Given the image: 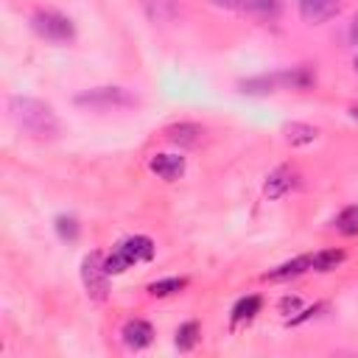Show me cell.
<instances>
[{
    "instance_id": "9c48e42d",
    "label": "cell",
    "mask_w": 358,
    "mask_h": 358,
    "mask_svg": "<svg viewBox=\"0 0 358 358\" xmlns=\"http://www.w3.org/2000/svg\"><path fill=\"white\" fill-rule=\"evenodd\" d=\"M280 76L277 70L274 73H257V76H249V78H241L238 81V92L241 95H249V98H266V95H274L280 92Z\"/></svg>"
},
{
    "instance_id": "7c38bea8",
    "label": "cell",
    "mask_w": 358,
    "mask_h": 358,
    "mask_svg": "<svg viewBox=\"0 0 358 358\" xmlns=\"http://www.w3.org/2000/svg\"><path fill=\"white\" fill-rule=\"evenodd\" d=\"M305 271H310V255H296V257H291V260H285V263L268 268V271L263 274V280H266V282H288V280L302 277Z\"/></svg>"
},
{
    "instance_id": "277c9868",
    "label": "cell",
    "mask_w": 358,
    "mask_h": 358,
    "mask_svg": "<svg viewBox=\"0 0 358 358\" xmlns=\"http://www.w3.org/2000/svg\"><path fill=\"white\" fill-rule=\"evenodd\" d=\"M109 271L103 263V252L92 249L81 257V285L92 302H106L109 296Z\"/></svg>"
},
{
    "instance_id": "8fae6325",
    "label": "cell",
    "mask_w": 358,
    "mask_h": 358,
    "mask_svg": "<svg viewBox=\"0 0 358 358\" xmlns=\"http://www.w3.org/2000/svg\"><path fill=\"white\" fill-rule=\"evenodd\" d=\"M201 134H204V129H201L199 123H193V120H179V123H171V126L165 129V140H168L171 145H176L179 151L199 145V143H201Z\"/></svg>"
},
{
    "instance_id": "e0dca14e",
    "label": "cell",
    "mask_w": 358,
    "mask_h": 358,
    "mask_svg": "<svg viewBox=\"0 0 358 358\" xmlns=\"http://www.w3.org/2000/svg\"><path fill=\"white\" fill-rule=\"evenodd\" d=\"M344 260H347L344 249H319L316 255H310V271L327 274V271H336Z\"/></svg>"
},
{
    "instance_id": "ac0fdd59",
    "label": "cell",
    "mask_w": 358,
    "mask_h": 358,
    "mask_svg": "<svg viewBox=\"0 0 358 358\" xmlns=\"http://www.w3.org/2000/svg\"><path fill=\"white\" fill-rule=\"evenodd\" d=\"M201 341V327H199V322H182L179 327H176V333H173V347L179 350V352H190V350H196V344Z\"/></svg>"
},
{
    "instance_id": "4fadbf2b",
    "label": "cell",
    "mask_w": 358,
    "mask_h": 358,
    "mask_svg": "<svg viewBox=\"0 0 358 358\" xmlns=\"http://www.w3.org/2000/svg\"><path fill=\"white\" fill-rule=\"evenodd\" d=\"M277 76H280L282 90H310L316 84V67H310V64L282 67V70H277Z\"/></svg>"
},
{
    "instance_id": "ba28073f",
    "label": "cell",
    "mask_w": 358,
    "mask_h": 358,
    "mask_svg": "<svg viewBox=\"0 0 358 358\" xmlns=\"http://www.w3.org/2000/svg\"><path fill=\"white\" fill-rule=\"evenodd\" d=\"M154 324L148 322V319H140V316H134V319H126L123 322V327H120V341L129 347V350H145V347H151V341H154Z\"/></svg>"
},
{
    "instance_id": "30bf717a",
    "label": "cell",
    "mask_w": 358,
    "mask_h": 358,
    "mask_svg": "<svg viewBox=\"0 0 358 358\" xmlns=\"http://www.w3.org/2000/svg\"><path fill=\"white\" fill-rule=\"evenodd\" d=\"M115 246L123 252V257H126L131 266L154 260V252H157V246H154V241H151L148 235H129V238H123V241L115 243Z\"/></svg>"
},
{
    "instance_id": "cb8c5ba5",
    "label": "cell",
    "mask_w": 358,
    "mask_h": 358,
    "mask_svg": "<svg viewBox=\"0 0 358 358\" xmlns=\"http://www.w3.org/2000/svg\"><path fill=\"white\" fill-rule=\"evenodd\" d=\"M347 39H350V45H358V11H355V14H352V20H350Z\"/></svg>"
},
{
    "instance_id": "9a60e30c",
    "label": "cell",
    "mask_w": 358,
    "mask_h": 358,
    "mask_svg": "<svg viewBox=\"0 0 358 358\" xmlns=\"http://www.w3.org/2000/svg\"><path fill=\"white\" fill-rule=\"evenodd\" d=\"M282 137L291 148H302V145H310L319 137V129L313 123H305V120H291V123L282 126Z\"/></svg>"
},
{
    "instance_id": "ffe728a7",
    "label": "cell",
    "mask_w": 358,
    "mask_h": 358,
    "mask_svg": "<svg viewBox=\"0 0 358 358\" xmlns=\"http://www.w3.org/2000/svg\"><path fill=\"white\" fill-rule=\"evenodd\" d=\"M185 285H187V277H162V280L148 282L145 291H148V296H154V299H165V296L179 294Z\"/></svg>"
},
{
    "instance_id": "6da1fadb",
    "label": "cell",
    "mask_w": 358,
    "mask_h": 358,
    "mask_svg": "<svg viewBox=\"0 0 358 358\" xmlns=\"http://www.w3.org/2000/svg\"><path fill=\"white\" fill-rule=\"evenodd\" d=\"M8 115L17 123V129L34 140H53L62 131V123L50 103L31 95H11L8 98Z\"/></svg>"
},
{
    "instance_id": "8992f818",
    "label": "cell",
    "mask_w": 358,
    "mask_h": 358,
    "mask_svg": "<svg viewBox=\"0 0 358 358\" xmlns=\"http://www.w3.org/2000/svg\"><path fill=\"white\" fill-rule=\"evenodd\" d=\"M347 0H296V11L308 25H324L341 14Z\"/></svg>"
},
{
    "instance_id": "d4e9b609",
    "label": "cell",
    "mask_w": 358,
    "mask_h": 358,
    "mask_svg": "<svg viewBox=\"0 0 358 358\" xmlns=\"http://www.w3.org/2000/svg\"><path fill=\"white\" fill-rule=\"evenodd\" d=\"M210 3L218 6V8H227V11H229V8H241L243 0H210Z\"/></svg>"
},
{
    "instance_id": "7402d4cb",
    "label": "cell",
    "mask_w": 358,
    "mask_h": 358,
    "mask_svg": "<svg viewBox=\"0 0 358 358\" xmlns=\"http://www.w3.org/2000/svg\"><path fill=\"white\" fill-rule=\"evenodd\" d=\"M324 308H327L324 302H316V305H310V308H302L299 313H294V316H288V319H285V327H296V324H302V322H308V319L319 316V310H324Z\"/></svg>"
},
{
    "instance_id": "d6986e66",
    "label": "cell",
    "mask_w": 358,
    "mask_h": 358,
    "mask_svg": "<svg viewBox=\"0 0 358 358\" xmlns=\"http://www.w3.org/2000/svg\"><path fill=\"white\" fill-rule=\"evenodd\" d=\"M53 229H56V235H59L62 243H76V241L81 238V224H78V218H76V215H67V213H62V215L53 218Z\"/></svg>"
},
{
    "instance_id": "603a6c76",
    "label": "cell",
    "mask_w": 358,
    "mask_h": 358,
    "mask_svg": "<svg viewBox=\"0 0 358 358\" xmlns=\"http://www.w3.org/2000/svg\"><path fill=\"white\" fill-rule=\"evenodd\" d=\"M299 310H302V299L299 296H291L288 294V296L280 299V313H285V319L294 316V313H299Z\"/></svg>"
},
{
    "instance_id": "5b68a950",
    "label": "cell",
    "mask_w": 358,
    "mask_h": 358,
    "mask_svg": "<svg viewBox=\"0 0 358 358\" xmlns=\"http://www.w3.org/2000/svg\"><path fill=\"white\" fill-rule=\"evenodd\" d=\"M299 171L294 165H277L268 171L266 182H263V196L268 201H277V199H285L288 193H294L299 187Z\"/></svg>"
},
{
    "instance_id": "3957f363",
    "label": "cell",
    "mask_w": 358,
    "mask_h": 358,
    "mask_svg": "<svg viewBox=\"0 0 358 358\" xmlns=\"http://www.w3.org/2000/svg\"><path fill=\"white\" fill-rule=\"evenodd\" d=\"M31 28L39 39L50 45H70L76 39V22L59 8H36L31 14Z\"/></svg>"
},
{
    "instance_id": "484cf974",
    "label": "cell",
    "mask_w": 358,
    "mask_h": 358,
    "mask_svg": "<svg viewBox=\"0 0 358 358\" xmlns=\"http://www.w3.org/2000/svg\"><path fill=\"white\" fill-rule=\"evenodd\" d=\"M347 115H350V120H358V103L347 106Z\"/></svg>"
},
{
    "instance_id": "4316f807",
    "label": "cell",
    "mask_w": 358,
    "mask_h": 358,
    "mask_svg": "<svg viewBox=\"0 0 358 358\" xmlns=\"http://www.w3.org/2000/svg\"><path fill=\"white\" fill-rule=\"evenodd\" d=\"M352 67H355V73H358V56H355V59H352Z\"/></svg>"
},
{
    "instance_id": "5bb4252c",
    "label": "cell",
    "mask_w": 358,
    "mask_h": 358,
    "mask_svg": "<svg viewBox=\"0 0 358 358\" xmlns=\"http://www.w3.org/2000/svg\"><path fill=\"white\" fill-rule=\"evenodd\" d=\"M241 8L257 22H277L282 17V0H243Z\"/></svg>"
},
{
    "instance_id": "52a82bcc",
    "label": "cell",
    "mask_w": 358,
    "mask_h": 358,
    "mask_svg": "<svg viewBox=\"0 0 358 358\" xmlns=\"http://www.w3.org/2000/svg\"><path fill=\"white\" fill-rule=\"evenodd\" d=\"M185 168H187V162H185V157H182L179 151H159V154H154V157L148 159V171H151L157 179H162V182H176V179H182V176H185Z\"/></svg>"
},
{
    "instance_id": "7a4b0ae2",
    "label": "cell",
    "mask_w": 358,
    "mask_h": 358,
    "mask_svg": "<svg viewBox=\"0 0 358 358\" xmlns=\"http://www.w3.org/2000/svg\"><path fill=\"white\" fill-rule=\"evenodd\" d=\"M73 103L90 112H112V109H131L137 106V95L126 87L117 84H103V87H90L73 95Z\"/></svg>"
},
{
    "instance_id": "44dd1931",
    "label": "cell",
    "mask_w": 358,
    "mask_h": 358,
    "mask_svg": "<svg viewBox=\"0 0 358 358\" xmlns=\"http://www.w3.org/2000/svg\"><path fill=\"white\" fill-rule=\"evenodd\" d=\"M333 227L338 235H347V238H355L358 235V204H347L338 210V215L333 218Z\"/></svg>"
},
{
    "instance_id": "2e32d148",
    "label": "cell",
    "mask_w": 358,
    "mask_h": 358,
    "mask_svg": "<svg viewBox=\"0 0 358 358\" xmlns=\"http://www.w3.org/2000/svg\"><path fill=\"white\" fill-rule=\"evenodd\" d=\"M260 310H263V296H260V294H246V296H241V299L232 305L229 322H232V327L246 324V322H252Z\"/></svg>"
}]
</instances>
